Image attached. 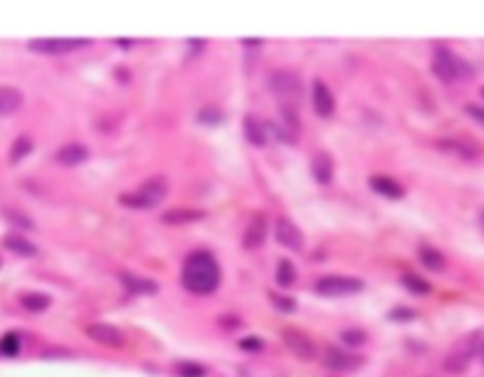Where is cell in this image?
Returning a JSON list of instances; mask_svg holds the SVG:
<instances>
[{
    "label": "cell",
    "mask_w": 484,
    "mask_h": 377,
    "mask_svg": "<svg viewBox=\"0 0 484 377\" xmlns=\"http://www.w3.org/2000/svg\"><path fill=\"white\" fill-rule=\"evenodd\" d=\"M282 340H284L286 348L301 360H312L316 357V348L309 336H305L299 330L286 329L282 332Z\"/></svg>",
    "instance_id": "6"
},
{
    "label": "cell",
    "mask_w": 484,
    "mask_h": 377,
    "mask_svg": "<svg viewBox=\"0 0 484 377\" xmlns=\"http://www.w3.org/2000/svg\"><path fill=\"white\" fill-rule=\"evenodd\" d=\"M274 234H276V242L280 246L288 247V249H301L302 247V234L301 230L286 217H280L276 221V227H274Z\"/></svg>",
    "instance_id": "10"
},
{
    "label": "cell",
    "mask_w": 484,
    "mask_h": 377,
    "mask_svg": "<svg viewBox=\"0 0 484 377\" xmlns=\"http://www.w3.org/2000/svg\"><path fill=\"white\" fill-rule=\"evenodd\" d=\"M167 181L163 178H151L140 185L134 192H123L120 197V202L127 208H134V210H148V208H155L158 204H161L167 197Z\"/></svg>",
    "instance_id": "2"
},
{
    "label": "cell",
    "mask_w": 484,
    "mask_h": 377,
    "mask_svg": "<svg viewBox=\"0 0 484 377\" xmlns=\"http://www.w3.org/2000/svg\"><path fill=\"white\" fill-rule=\"evenodd\" d=\"M276 282H279L280 287H290L291 283L295 282V266L284 258L280 260L279 268H276Z\"/></svg>",
    "instance_id": "24"
},
{
    "label": "cell",
    "mask_w": 484,
    "mask_h": 377,
    "mask_svg": "<svg viewBox=\"0 0 484 377\" xmlns=\"http://www.w3.org/2000/svg\"><path fill=\"white\" fill-rule=\"evenodd\" d=\"M480 225L484 227V210H483V213H480Z\"/></svg>",
    "instance_id": "35"
},
{
    "label": "cell",
    "mask_w": 484,
    "mask_h": 377,
    "mask_svg": "<svg viewBox=\"0 0 484 377\" xmlns=\"http://www.w3.org/2000/svg\"><path fill=\"white\" fill-rule=\"evenodd\" d=\"M32 147H34V144H32V140L29 138V136H19L15 142H13L12 150H10V161H12V164H18L19 161H23L25 157L29 155L30 151H32Z\"/></svg>",
    "instance_id": "23"
},
{
    "label": "cell",
    "mask_w": 484,
    "mask_h": 377,
    "mask_svg": "<svg viewBox=\"0 0 484 377\" xmlns=\"http://www.w3.org/2000/svg\"><path fill=\"white\" fill-rule=\"evenodd\" d=\"M365 287L362 279L346 276H326L316 283V291L324 296H346L356 294Z\"/></svg>",
    "instance_id": "5"
},
{
    "label": "cell",
    "mask_w": 484,
    "mask_h": 377,
    "mask_svg": "<svg viewBox=\"0 0 484 377\" xmlns=\"http://www.w3.org/2000/svg\"><path fill=\"white\" fill-rule=\"evenodd\" d=\"M85 334L89 336L93 341L103 343V345H108V348H121L123 341H125V338H123L120 329H115V326L106 323L87 324V326H85Z\"/></svg>",
    "instance_id": "8"
},
{
    "label": "cell",
    "mask_w": 484,
    "mask_h": 377,
    "mask_svg": "<svg viewBox=\"0 0 484 377\" xmlns=\"http://www.w3.org/2000/svg\"><path fill=\"white\" fill-rule=\"evenodd\" d=\"M238 348H241L242 351H252V353H255V351H261V349H263V341H261L260 338H255V336H248V338H242V340L238 341Z\"/></svg>",
    "instance_id": "31"
},
{
    "label": "cell",
    "mask_w": 484,
    "mask_h": 377,
    "mask_svg": "<svg viewBox=\"0 0 484 377\" xmlns=\"http://www.w3.org/2000/svg\"><path fill=\"white\" fill-rule=\"evenodd\" d=\"M418 255H420V263H422L428 270H431V272H441V270L445 268V257H442V253H439L437 249H433V247H422Z\"/></svg>",
    "instance_id": "22"
},
{
    "label": "cell",
    "mask_w": 484,
    "mask_h": 377,
    "mask_svg": "<svg viewBox=\"0 0 484 377\" xmlns=\"http://www.w3.org/2000/svg\"><path fill=\"white\" fill-rule=\"evenodd\" d=\"M369 185L373 191L382 194V197L390 198V200H397V198L405 194L403 187L393 180V178H388V176H373L369 180Z\"/></svg>",
    "instance_id": "13"
},
{
    "label": "cell",
    "mask_w": 484,
    "mask_h": 377,
    "mask_svg": "<svg viewBox=\"0 0 484 377\" xmlns=\"http://www.w3.org/2000/svg\"><path fill=\"white\" fill-rule=\"evenodd\" d=\"M87 155H89V151H87V147H84V145L68 144L63 145V147L57 151V161H59L60 164H65V166H76L79 162H84L85 159H87Z\"/></svg>",
    "instance_id": "17"
},
{
    "label": "cell",
    "mask_w": 484,
    "mask_h": 377,
    "mask_svg": "<svg viewBox=\"0 0 484 377\" xmlns=\"http://www.w3.org/2000/svg\"><path fill=\"white\" fill-rule=\"evenodd\" d=\"M466 112L471 115V117H475L478 123H483L484 125V108L483 106H475V104H471V106H467Z\"/></svg>",
    "instance_id": "33"
},
{
    "label": "cell",
    "mask_w": 484,
    "mask_h": 377,
    "mask_svg": "<svg viewBox=\"0 0 484 377\" xmlns=\"http://www.w3.org/2000/svg\"><path fill=\"white\" fill-rule=\"evenodd\" d=\"M19 348H21V343H19V338L13 334V332H10V334H6L2 340H0V351H2L4 355H8V357L18 355Z\"/></svg>",
    "instance_id": "27"
},
{
    "label": "cell",
    "mask_w": 484,
    "mask_h": 377,
    "mask_svg": "<svg viewBox=\"0 0 484 377\" xmlns=\"http://www.w3.org/2000/svg\"><path fill=\"white\" fill-rule=\"evenodd\" d=\"M310 168H312V176L314 180L321 185H327L329 181L333 180V159L324 151H318L314 157H312V162H310Z\"/></svg>",
    "instance_id": "14"
},
{
    "label": "cell",
    "mask_w": 484,
    "mask_h": 377,
    "mask_svg": "<svg viewBox=\"0 0 484 377\" xmlns=\"http://www.w3.org/2000/svg\"><path fill=\"white\" fill-rule=\"evenodd\" d=\"M244 134H246V140H248L250 144L257 145V147L267 144L265 128H263V125H261L260 121L255 119V117H252V115H246V117H244Z\"/></svg>",
    "instance_id": "19"
},
{
    "label": "cell",
    "mask_w": 484,
    "mask_h": 377,
    "mask_svg": "<svg viewBox=\"0 0 484 377\" xmlns=\"http://www.w3.org/2000/svg\"><path fill=\"white\" fill-rule=\"evenodd\" d=\"M178 376L180 377H205L206 376V368L205 366L197 364V362H182L176 368Z\"/></svg>",
    "instance_id": "26"
},
{
    "label": "cell",
    "mask_w": 484,
    "mask_h": 377,
    "mask_svg": "<svg viewBox=\"0 0 484 377\" xmlns=\"http://www.w3.org/2000/svg\"><path fill=\"white\" fill-rule=\"evenodd\" d=\"M483 359H484V345H483Z\"/></svg>",
    "instance_id": "37"
},
{
    "label": "cell",
    "mask_w": 484,
    "mask_h": 377,
    "mask_svg": "<svg viewBox=\"0 0 484 377\" xmlns=\"http://www.w3.org/2000/svg\"><path fill=\"white\" fill-rule=\"evenodd\" d=\"M242 42H244V44H261V42H263V40H248V38H244Z\"/></svg>",
    "instance_id": "34"
},
{
    "label": "cell",
    "mask_w": 484,
    "mask_h": 377,
    "mask_svg": "<svg viewBox=\"0 0 484 377\" xmlns=\"http://www.w3.org/2000/svg\"><path fill=\"white\" fill-rule=\"evenodd\" d=\"M121 283L125 285L127 291L136 294H153L159 291V285L153 279H148V277L134 276V274H129V272H123L120 276Z\"/></svg>",
    "instance_id": "15"
},
{
    "label": "cell",
    "mask_w": 484,
    "mask_h": 377,
    "mask_svg": "<svg viewBox=\"0 0 484 377\" xmlns=\"http://www.w3.org/2000/svg\"><path fill=\"white\" fill-rule=\"evenodd\" d=\"M414 315H416V313L412 312V310L397 307V310H393V312L390 313V319H392V321H412Z\"/></svg>",
    "instance_id": "32"
},
{
    "label": "cell",
    "mask_w": 484,
    "mask_h": 377,
    "mask_svg": "<svg viewBox=\"0 0 484 377\" xmlns=\"http://www.w3.org/2000/svg\"><path fill=\"white\" fill-rule=\"evenodd\" d=\"M219 266L216 258L206 251L191 253L182 270L184 287L195 294H210L219 285Z\"/></svg>",
    "instance_id": "1"
},
{
    "label": "cell",
    "mask_w": 484,
    "mask_h": 377,
    "mask_svg": "<svg viewBox=\"0 0 484 377\" xmlns=\"http://www.w3.org/2000/svg\"><path fill=\"white\" fill-rule=\"evenodd\" d=\"M324 362H326L327 368L337 371H350L356 370L357 366L362 364V357H357L354 353H348V351H343L339 348H329L326 351V357H324Z\"/></svg>",
    "instance_id": "9"
},
{
    "label": "cell",
    "mask_w": 484,
    "mask_h": 377,
    "mask_svg": "<svg viewBox=\"0 0 484 377\" xmlns=\"http://www.w3.org/2000/svg\"><path fill=\"white\" fill-rule=\"evenodd\" d=\"M21 304H23L25 310H29V312L40 313L44 312V310H48L49 305H51V298L44 293H27L23 294Z\"/></svg>",
    "instance_id": "21"
},
{
    "label": "cell",
    "mask_w": 484,
    "mask_h": 377,
    "mask_svg": "<svg viewBox=\"0 0 484 377\" xmlns=\"http://www.w3.org/2000/svg\"><path fill=\"white\" fill-rule=\"evenodd\" d=\"M265 217L261 216V213H255V216L252 217V221L248 223L246 232H244V247H248V249H257V247H261V244L265 242Z\"/></svg>",
    "instance_id": "12"
},
{
    "label": "cell",
    "mask_w": 484,
    "mask_h": 377,
    "mask_svg": "<svg viewBox=\"0 0 484 377\" xmlns=\"http://www.w3.org/2000/svg\"><path fill=\"white\" fill-rule=\"evenodd\" d=\"M271 300L272 304L279 307L280 312H293L295 310V300L293 298H288V296H279V294L271 293Z\"/></svg>",
    "instance_id": "29"
},
{
    "label": "cell",
    "mask_w": 484,
    "mask_h": 377,
    "mask_svg": "<svg viewBox=\"0 0 484 377\" xmlns=\"http://www.w3.org/2000/svg\"><path fill=\"white\" fill-rule=\"evenodd\" d=\"M89 38H38V40H30L29 49L30 51H37V53L59 55L84 48V46H89Z\"/></svg>",
    "instance_id": "4"
},
{
    "label": "cell",
    "mask_w": 484,
    "mask_h": 377,
    "mask_svg": "<svg viewBox=\"0 0 484 377\" xmlns=\"http://www.w3.org/2000/svg\"><path fill=\"white\" fill-rule=\"evenodd\" d=\"M312 104H314L316 114L320 117H329L335 110V98H333L331 91L318 79L312 84Z\"/></svg>",
    "instance_id": "11"
},
{
    "label": "cell",
    "mask_w": 484,
    "mask_h": 377,
    "mask_svg": "<svg viewBox=\"0 0 484 377\" xmlns=\"http://www.w3.org/2000/svg\"><path fill=\"white\" fill-rule=\"evenodd\" d=\"M343 341L348 343L350 348H357L359 343L365 341V332L363 330H345L343 332Z\"/></svg>",
    "instance_id": "30"
},
{
    "label": "cell",
    "mask_w": 484,
    "mask_h": 377,
    "mask_svg": "<svg viewBox=\"0 0 484 377\" xmlns=\"http://www.w3.org/2000/svg\"><path fill=\"white\" fill-rule=\"evenodd\" d=\"M21 102H23L21 91L10 85H2L0 87V117L12 115L21 106Z\"/></svg>",
    "instance_id": "16"
},
{
    "label": "cell",
    "mask_w": 484,
    "mask_h": 377,
    "mask_svg": "<svg viewBox=\"0 0 484 377\" xmlns=\"http://www.w3.org/2000/svg\"><path fill=\"white\" fill-rule=\"evenodd\" d=\"M222 117H224L222 112L218 108H214V106H206L205 110H200L199 114L200 123H206V125H218Z\"/></svg>",
    "instance_id": "28"
},
{
    "label": "cell",
    "mask_w": 484,
    "mask_h": 377,
    "mask_svg": "<svg viewBox=\"0 0 484 377\" xmlns=\"http://www.w3.org/2000/svg\"><path fill=\"white\" fill-rule=\"evenodd\" d=\"M4 247L15 255H21V257H32L38 253V247L19 234H8L4 238Z\"/></svg>",
    "instance_id": "18"
},
{
    "label": "cell",
    "mask_w": 484,
    "mask_h": 377,
    "mask_svg": "<svg viewBox=\"0 0 484 377\" xmlns=\"http://www.w3.org/2000/svg\"><path fill=\"white\" fill-rule=\"evenodd\" d=\"M480 95H483V96H484V87H483V89H480Z\"/></svg>",
    "instance_id": "36"
},
{
    "label": "cell",
    "mask_w": 484,
    "mask_h": 377,
    "mask_svg": "<svg viewBox=\"0 0 484 377\" xmlns=\"http://www.w3.org/2000/svg\"><path fill=\"white\" fill-rule=\"evenodd\" d=\"M431 70L437 78L452 84L456 79L461 78H471V66H467L461 59H458L452 51H448L447 48H437L433 53V60H431Z\"/></svg>",
    "instance_id": "3"
},
{
    "label": "cell",
    "mask_w": 484,
    "mask_h": 377,
    "mask_svg": "<svg viewBox=\"0 0 484 377\" xmlns=\"http://www.w3.org/2000/svg\"><path fill=\"white\" fill-rule=\"evenodd\" d=\"M271 89L274 91V95L295 100L301 96V81L290 70H279L271 76Z\"/></svg>",
    "instance_id": "7"
},
{
    "label": "cell",
    "mask_w": 484,
    "mask_h": 377,
    "mask_svg": "<svg viewBox=\"0 0 484 377\" xmlns=\"http://www.w3.org/2000/svg\"><path fill=\"white\" fill-rule=\"evenodd\" d=\"M205 217V211L188 210V208H178V210H169L163 213V221L170 225H184V223L199 221Z\"/></svg>",
    "instance_id": "20"
},
{
    "label": "cell",
    "mask_w": 484,
    "mask_h": 377,
    "mask_svg": "<svg viewBox=\"0 0 484 377\" xmlns=\"http://www.w3.org/2000/svg\"><path fill=\"white\" fill-rule=\"evenodd\" d=\"M401 282L414 294H428L431 291L430 283L426 282L424 277L416 276V274H405V276L401 277Z\"/></svg>",
    "instance_id": "25"
}]
</instances>
